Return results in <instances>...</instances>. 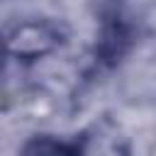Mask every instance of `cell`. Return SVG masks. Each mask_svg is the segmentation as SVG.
I'll use <instances>...</instances> for the list:
<instances>
[{
  "mask_svg": "<svg viewBox=\"0 0 156 156\" xmlns=\"http://www.w3.org/2000/svg\"><path fill=\"white\" fill-rule=\"evenodd\" d=\"M7 54L17 61H37L46 54H51L54 49H58L61 44V29L58 24L49 22V20H29L22 22L20 27H15L7 37Z\"/></svg>",
  "mask_w": 156,
  "mask_h": 156,
  "instance_id": "1",
  "label": "cell"
},
{
  "mask_svg": "<svg viewBox=\"0 0 156 156\" xmlns=\"http://www.w3.org/2000/svg\"><path fill=\"white\" fill-rule=\"evenodd\" d=\"M10 54H7V44H5V37L0 34V71H2V66H5V58H7Z\"/></svg>",
  "mask_w": 156,
  "mask_h": 156,
  "instance_id": "2",
  "label": "cell"
}]
</instances>
